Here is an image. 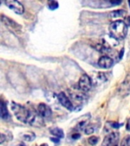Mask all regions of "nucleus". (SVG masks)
<instances>
[{
    "label": "nucleus",
    "mask_w": 130,
    "mask_h": 146,
    "mask_svg": "<svg viewBox=\"0 0 130 146\" xmlns=\"http://www.w3.org/2000/svg\"><path fill=\"white\" fill-rule=\"evenodd\" d=\"M11 110L17 119L24 123L33 124L34 123L36 119V113H34L27 108H25L24 106L17 103H11Z\"/></svg>",
    "instance_id": "1"
},
{
    "label": "nucleus",
    "mask_w": 130,
    "mask_h": 146,
    "mask_svg": "<svg viewBox=\"0 0 130 146\" xmlns=\"http://www.w3.org/2000/svg\"><path fill=\"white\" fill-rule=\"evenodd\" d=\"M109 30L110 34L117 40H123L125 38L128 32L127 25L121 20L113 21L109 25Z\"/></svg>",
    "instance_id": "2"
},
{
    "label": "nucleus",
    "mask_w": 130,
    "mask_h": 146,
    "mask_svg": "<svg viewBox=\"0 0 130 146\" xmlns=\"http://www.w3.org/2000/svg\"><path fill=\"white\" fill-rule=\"evenodd\" d=\"M78 88L82 91H88L92 88L91 78L87 74H83L78 81Z\"/></svg>",
    "instance_id": "3"
},
{
    "label": "nucleus",
    "mask_w": 130,
    "mask_h": 146,
    "mask_svg": "<svg viewBox=\"0 0 130 146\" xmlns=\"http://www.w3.org/2000/svg\"><path fill=\"white\" fill-rule=\"evenodd\" d=\"M5 4L9 7V9L15 11L18 15H22L25 11V8L23 5L18 1L15 0H7L5 2Z\"/></svg>",
    "instance_id": "4"
},
{
    "label": "nucleus",
    "mask_w": 130,
    "mask_h": 146,
    "mask_svg": "<svg viewBox=\"0 0 130 146\" xmlns=\"http://www.w3.org/2000/svg\"><path fill=\"white\" fill-rule=\"evenodd\" d=\"M119 139L118 132H111L105 137L102 142V146H114L116 145Z\"/></svg>",
    "instance_id": "5"
},
{
    "label": "nucleus",
    "mask_w": 130,
    "mask_h": 146,
    "mask_svg": "<svg viewBox=\"0 0 130 146\" xmlns=\"http://www.w3.org/2000/svg\"><path fill=\"white\" fill-rule=\"evenodd\" d=\"M58 100H59V103L63 106L65 108H66L70 111H72L74 110V106H73L72 103L71 102V100H69V98L66 96V94L64 92H60L57 96Z\"/></svg>",
    "instance_id": "6"
},
{
    "label": "nucleus",
    "mask_w": 130,
    "mask_h": 146,
    "mask_svg": "<svg viewBox=\"0 0 130 146\" xmlns=\"http://www.w3.org/2000/svg\"><path fill=\"white\" fill-rule=\"evenodd\" d=\"M38 115L42 118H48L52 115V110L50 107L44 103H40L37 107Z\"/></svg>",
    "instance_id": "7"
},
{
    "label": "nucleus",
    "mask_w": 130,
    "mask_h": 146,
    "mask_svg": "<svg viewBox=\"0 0 130 146\" xmlns=\"http://www.w3.org/2000/svg\"><path fill=\"white\" fill-rule=\"evenodd\" d=\"M1 21H2V23H4L5 25L7 26V27L10 28V29L13 30V31H20L21 27L18 25V24L14 21L13 20H11L8 17H5L4 15H2L1 17Z\"/></svg>",
    "instance_id": "8"
},
{
    "label": "nucleus",
    "mask_w": 130,
    "mask_h": 146,
    "mask_svg": "<svg viewBox=\"0 0 130 146\" xmlns=\"http://www.w3.org/2000/svg\"><path fill=\"white\" fill-rule=\"evenodd\" d=\"M113 64V60L108 56H102L98 60V65L103 68H110Z\"/></svg>",
    "instance_id": "9"
},
{
    "label": "nucleus",
    "mask_w": 130,
    "mask_h": 146,
    "mask_svg": "<svg viewBox=\"0 0 130 146\" xmlns=\"http://www.w3.org/2000/svg\"><path fill=\"white\" fill-rule=\"evenodd\" d=\"M119 91L122 95H124L123 94L124 93H125V95H127L128 94L130 93V77L126 78L123 82V84H121L120 88H119Z\"/></svg>",
    "instance_id": "10"
},
{
    "label": "nucleus",
    "mask_w": 130,
    "mask_h": 146,
    "mask_svg": "<svg viewBox=\"0 0 130 146\" xmlns=\"http://www.w3.org/2000/svg\"><path fill=\"white\" fill-rule=\"evenodd\" d=\"M0 116L2 119H7L9 117V113L7 109V105L3 101H1L0 104Z\"/></svg>",
    "instance_id": "11"
},
{
    "label": "nucleus",
    "mask_w": 130,
    "mask_h": 146,
    "mask_svg": "<svg viewBox=\"0 0 130 146\" xmlns=\"http://www.w3.org/2000/svg\"><path fill=\"white\" fill-rule=\"evenodd\" d=\"M126 15V11L122 9H119L116 11H113L109 13V17L111 18H124Z\"/></svg>",
    "instance_id": "12"
},
{
    "label": "nucleus",
    "mask_w": 130,
    "mask_h": 146,
    "mask_svg": "<svg viewBox=\"0 0 130 146\" xmlns=\"http://www.w3.org/2000/svg\"><path fill=\"white\" fill-rule=\"evenodd\" d=\"M71 97L75 102L77 103H82L85 98L84 94L81 92H73V94H71Z\"/></svg>",
    "instance_id": "13"
},
{
    "label": "nucleus",
    "mask_w": 130,
    "mask_h": 146,
    "mask_svg": "<svg viewBox=\"0 0 130 146\" xmlns=\"http://www.w3.org/2000/svg\"><path fill=\"white\" fill-rule=\"evenodd\" d=\"M50 133L53 135L54 136L57 137L58 139H62L64 137L63 130L58 127L52 128V129H50Z\"/></svg>",
    "instance_id": "14"
},
{
    "label": "nucleus",
    "mask_w": 130,
    "mask_h": 146,
    "mask_svg": "<svg viewBox=\"0 0 130 146\" xmlns=\"http://www.w3.org/2000/svg\"><path fill=\"white\" fill-rule=\"evenodd\" d=\"M22 138L23 139H25V141H34L35 138H36V135L34 134V132H26L25 134L22 135Z\"/></svg>",
    "instance_id": "15"
},
{
    "label": "nucleus",
    "mask_w": 130,
    "mask_h": 146,
    "mask_svg": "<svg viewBox=\"0 0 130 146\" xmlns=\"http://www.w3.org/2000/svg\"><path fill=\"white\" fill-rule=\"evenodd\" d=\"M120 146H130V135H128L123 139Z\"/></svg>",
    "instance_id": "16"
},
{
    "label": "nucleus",
    "mask_w": 130,
    "mask_h": 146,
    "mask_svg": "<svg viewBox=\"0 0 130 146\" xmlns=\"http://www.w3.org/2000/svg\"><path fill=\"white\" fill-rule=\"evenodd\" d=\"M48 7L50 10H55V9H58L59 3L56 1H50L48 2Z\"/></svg>",
    "instance_id": "17"
},
{
    "label": "nucleus",
    "mask_w": 130,
    "mask_h": 146,
    "mask_svg": "<svg viewBox=\"0 0 130 146\" xmlns=\"http://www.w3.org/2000/svg\"><path fill=\"white\" fill-rule=\"evenodd\" d=\"M98 140H99V139H98V137L93 135V136L90 137L88 139V143L91 145H95L98 142Z\"/></svg>",
    "instance_id": "18"
},
{
    "label": "nucleus",
    "mask_w": 130,
    "mask_h": 146,
    "mask_svg": "<svg viewBox=\"0 0 130 146\" xmlns=\"http://www.w3.org/2000/svg\"><path fill=\"white\" fill-rule=\"evenodd\" d=\"M84 133L86 135H91L94 132V129L93 126H91V125H87L85 129H84Z\"/></svg>",
    "instance_id": "19"
},
{
    "label": "nucleus",
    "mask_w": 130,
    "mask_h": 146,
    "mask_svg": "<svg viewBox=\"0 0 130 146\" xmlns=\"http://www.w3.org/2000/svg\"><path fill=\"white\" fill-rule=\"evenodd\" d=\"M111 125H112V127L114 128V129H118V128L121 125V124L118 123L117 122H114V123H112Z\"/></svg>",
    "instance_id": "20"
},
{
    "label": "nucleus",
    "mask_w": 130,
    "mask_h": 146,
    "mask_svg": "<svg viewBox=\"0 0 130 146\" xmlns=\"http://www.w3.org/2000/svg\"><path fill=\"white\" fill-rule=\"evenodd\" d=\"M0 140H1V141H0V143L1 144L3 143V142L6 140V136H5V135L3 134V133L1 134V139H0Z\"/></svg>",
    "instance_id": "21"
},
{
    "label": "nucleus",
    "mask_w": 130,
    "mask_h": 146,
    "mask_svg": "<svg viewBox=\"0 0 130 146\" xmlns=\"http://www.w3.org/2000/svg\"><path fill=\"white\" fill-rule=\"evenodd\" d=\"M81 137V135L80 134H73L72 135V138L73 139H78V138H80Z\"/></svg>",
    "instance_id": "22"
},
{
    "label": "nucleus",
    "mask_w": 130,
    "mask_h": 146,
    "mask_svg": "<svg viewBox=\"0 0 130 146\" xmlns=\"http://www.w3.org/2000/svg\"><path fill=\"white\" fill-rule=\"evenodd\" d=\"M51 141H53V142H56V143H59V139L58 138H51Z\"/></svg>",
    "instance_id": "23"
},
{
    "label": "nucleus",
    "mask_w": 130,
    "mask_h": 146,
    "mask_svg": "<svg viewBox=\"0 0 130 146\" xmlns=\"http://www.w3.org/2000/svg\"><path fill=\"white\" fill-rule=\"evenodd\" d=\"M126 130H128V131H129L130 132V118L128 119L127 125H126Z\"/></svg>",
    "instance_id": "24"
},
{
    "label": "nucleus",
    "mask_w": 130,
    "mask_h": 146,
    "mask_svg": "<svg viewBox=\"0 0 130 146\" xmlns=\"http://www.w3.org/2000/svg\"><path fill=\"white\" fill-rule=\"evenodd\" d=\"M110 3L113 5H119L121 3V1H110Z\"/></svg>",
    "instance_id": "25"
},
{
    "label": "nucleus",
    "mask_w": 130,
    "mask_h": 146,
    "mask_svg": "<svg viewBox=\"0 0 130 146\" xmlns=\"http://www.w3.org/2000/svg\"><path fill=\"white\" fill-rule=\"evenodd\" d=\"M17 146H26L25 145V143H23V142H21V143H19Z\"/></svg>",
    "instance_id": "26"
},
{
    "label": "nucleus",
    "mask_w": 130,
    "mask_h": 146,
    "mask_svg": "<svg viewBox=\"0 0 130 146\" xmlns=\"http://www.w3.org/2000/svg\"><path fill=\"white\" fill-rule=\"evenodd\" d=\"M40 146H48L47 144H42Z\"/></svg>",
    "instance_id": "27"
},
{
    "label": "nucleus",
    "mask_w": 130,
    "mask_h": 146,
    "mask_svg": "<svg viewBox=\"0 0 130 146\" xmlns=\"http://www.w3.org/2000/svg\"><path fill=\"white\" fill-rule=\"evenodd\" d=\"M114 146H117V145H114Z\"/></svg>",
    "instance_id": "28"
}]
</instances>
